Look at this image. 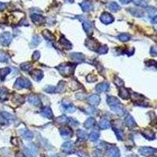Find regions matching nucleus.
Here are the masks:
<instances>
[{
  "mask_svg": "<svg viewBox=\"0 0 157 157\" xmlns=\"http://www.w3.org/2000/svg\"><path fill=\"white\" fill-rule=\"evenodd\" d=\"M88 103L92 106H98L100 104L101 98L97 94H92L87 98Z\"/></svg>",
  "mask_w": 157,
  "mask_h": 157,
  "instance_id": "12",
  "label": "nucleus"
},
{
  "mask_svg": "<svg viewBox=\"0 0 157 157\" xmlns=\"http://www.w3.org/2000/svg\"><path fill=\"white\" fill-rule=\"evenodd\" d=\"M43 37L46 39V40L48 41H54V36L51 32H50L49 31L45 30L43 32Z\"/></svg>",
  "mask_w": 157,
  "mask_h": 157,
  "instance_id": "37",
  "label": "nucleus"
},
{
  "mask_svg": "<svg viewBox=\"0 0 157 157\" xmlns=\"http://www.w3.org/2000/svg\"><path fill=\"white\" fill-rule=\"evenodd\" d=\"M130 38H131V36H130L129 34H126V33L120 34V35L118 36V39H119L120 41H122V42H127V41L130 40Z\"/></svg>",
  "mask_w": 157,
  "mask_h": 157,
  "instance_id": "41",
  "label": "nucleus"
},
{
  "mask_svg": "<svg viewBox=\"0 0 157 157\" xmlns=\"http://www.w3.org/2000/svg\"><path fill=\"white\" fill-rule=\"evenodd\" d=\"M101 21L102 22L103 24L105 25H108V24H111L114 21L113 17L112 16L111 14H109L108 13H104L101 14V16L100 17Z\"/></svg>",
  "mask_w": 157,
  "mask_h": 157,
  "instance_id": "11",
  "label": "nucleus"
},
{
  "mask_svg": "<svg viewBox=\"0 0 157 157\" xmlns=\"http://www.w3.org/2000/svg\"><path fill=\"white\" fill-rule=\"evenodd\" d=\"M21 135L23 138L26 139V140H32L33 138V134L28 130H21Z\"/></svg>",
  "mask_w": 157,
  "mask_h": 157,
  "instance_id": "27",
  "label": "nucleus"
},
{
  "mask_svg": "<svg viewBox=\"0 0 157 157\" xmlns=\"http://www.w3.org/2000/svg\"><path fill=\"white\" fill-rule=\"evenodd\" d=\"M28 102H29L32 105L34 106H38L41 104L40 99H39L37 96H35V95H31V96H29V98H28Z\"/></svg>",
  "mask_w": 157,
  "mask_h": 157,
  "instance_id": "21",
  "label": "nucleus"
},
{
  "mask_svg": "<svg viewBox=\"0 0 157 157\" xmlns=\"http://www.w3.org/2000/svg\"><path fill=\"white\" fill-rule=\"evenodd\" d=\"M111 127L110 123L107 119H102L100 123H99V127L101 130H105V129H108V128Z\"/></svg>",
  "mask_w": 157,
  "mask_h": 157,
  "instance_id": "32",
  "label": "nucleus"
},
{
  "mask_svg": "<svg viewBox=\"0 0 157 157\" xmlns=\"http://www.w3.org/2000/svg\"><path fill=\"white\" fill-rule=\"evenodd\" d=\"M106 101L108 103V106L110 107L111 110L114 112H116L118 115L122 116L125 113V109L121 105H120V101H119L115 97H112V96H108L107 97Z\"/></svg>",
  "mask_w": 157,
  "mask_h": 157,
  "instance_id": "1",
  "label": "nucleus"
},
{
  "mask_svg": "<svg viewBox=\"0 0 157 157\" xmlns=\"http://www.w3.org/2000/svg\"><path fill=\"white\" fill-rule=\"evenodd\" d=\"M40 43L41 39L39 38V36H38V35H34L32 39V42H31V43H30V46L33 48V47H35V46H38Z\"/></svg>",
  "mask_w": 157,
  "mask_h": 157,
  "instance_id": "35",
  "label": "nucleus"
},
{
  "mask_svg": "<svg viewBox=\"0 0 157 157\" xmlns=\"http://www.w3.org/2000/svg\"><path fill=\"white\" fill-rule=\"evenodd\" d=\"M57 70L64 76H72L76 69V65L72 63H64L57 67Z\"/></svg>",
  "mask_w": 157,
  "mask_h": 157,
  "instance_id": "2",
  "label": "nucleus"
},
{
  "mask_svg": "<svg viewBox=\"0 0 157 157\" xmlns=\"http://www.w3.org/2000/svg\"><path fill=\"white\" fill-rule=\"evenodd\" d=\"M94 157H103V154H102V152H100V151H97V152H94Z\"/></svg>",
  "mask_w": 157,
  "mask_h": 157,
  "instance_id": "52",
  "label": "nucleus"
},
{
  "mask_svg": "<svg viewBox=\"0 0 157 157\" xmlns=\"http://www.w3.org/2000/svg\"><path fill=\"white\" fill-rule=\"evenodd\" d=\"M41 115L45 118H47V119H53V117H54V114L52 112L51 108L50 107H45V108H43L41 110Z\"/></svg>",
  "mask_w": 157,
  "mask_h": 157,
  "instance_id": "15",
  "label": "nucleus"
},
{
  "mask_svg": "<svg viewBox=\"0 0 157 157\" xmlns=\"http://www.w3.org/2000/svg\"><path fill=\"white\" fill-rule=\"evenodd\" d=\"M72 120V119H71V118H68L65 116H61L56 119V122L59 124H66V123H69Z\"/></svg>",
  "mask_w": 157,
  "mask_h": 157,
  "instance_id": "22",
  "label": "nucleus"
},
{
  "mask_svg": "<svg viewBox=\"0 0 157 157\" xmlns=\"http://www.w3.org/2000/svg\"><path fill=\"white\" fill-rule=\"evenodd\" d=\"M80 21L82 22L83 24V27L84 28V31L87 32V34H88L89 35H92V25H91V23L87 19L85 18L83 16H77L76 17Z\"/></svg>",
  "mask_w": 157,
  "mask_h": 157,
  "instance_id": "4",
  "label": "nucleus"
},
{
  "mask_svg": "<svg viewBox=\"0 0 157 157\" xmlns=\"http://www.w3.org/2000/svg\"><path fill=\"white\" fill-rule=\"evenodd\" d=\"M127 157H138V156H135V155H130V156H127Z\"/></svg>",
  "mask_w": 157,
  "mask_h": 157,
  "instance_id": "55",
  "label": "nucleus"
},
{
  "mask_svg": "<svg viewBox=\"0 0 157 157\" xmlns=\"http://www.w3.org/2000/svg\"><path fill=\"white\" fill-rule=\"evenodd\" d=\"M108 48L107 46H100L99 48L98 49V50H97V52L100 54H105L108 52Z\"/></svg>",
  "mask_w": 157,
  "mask_h": 157,
  "instance_id": "43",
  "label": "nucleus"
},
{
  "mask_svg": "<svg viewBox=\"0 0 157 157\" xmlns=\"http://www.w3.org/2000/svg\"><path fill=\"white\" fill-rule=\"evenodd\" d=\"M46 92L47 93H50V94H53V93H55V87H53V86H48L46 87Z\"/></svg>",
  "mask_w": 157,
  "mask_h": 157,
  "instance_id": "48",
  "label": "nucleus"
},
{
  "mask_svg": "<svg viewBox=\"0 0 157 157\" xmlns=\"http://www.w3.org/2000/svg\"><path fill=\"white\" fill-rule=\"evenodd\" d=\"M129 12L132 14L133 16L134 17H141L144 16V12L142 10H138V9L135 8H130L129 9Z\"/></svg>",
  "mask_w": 157,
  "mask_h": 157,
  "instance_id": "25",
  "label": "nucleus"
},
{
  "mask_svg": "<svg viewBox=\"0 0 157 157\" xmlns=\"http://www.w3.org/2000/svg\"><path fill=\"white\" fill-rule=\"evenodd\" d=\"M71 57L72 59L74 60L76 63H81L84 61V57L83 54H80V53H73L71 54Z\"/></svg>",
  "mask_w": 157,
  "mask_h": 157,
  "instance_id": "20",
  "label": "nucleus"
},
{
  "mask_svg": "<svg viewBox=\"0 0 157 157\" xmlns=\"http://www.w3.org/2000/svg\"><path fill=\"white\" fill-rule=\"evenodd\" d=\"M77 137L80 141H85V140H87V133L83 131V130H78L77 131Z\"/></svg>",
  "mask_w": 157,
  "mask_h": 157,
  "instance_id": "38",
  "label": "nucleus"
},
{
  "mask_svg": "<svg viewBox=\"0 0 157 157\" xmlns=\"http://www.w3.org/2000/svg\"><path fill=\"white\" fill-rule=\"evenodd\" d=\"M148 13L150 16V18H152L153 17H156V10L155 7H149L148 8Z\"/></svg>",
  "mask_w": 157,
  "mask_h": 157,
  "instance_id": "44",
  "label": "nucleus"
},
{
  "mask_svg": "<svg viewBox=\"0 0 157 157\" xmlns=\"http://www.w3.org/2000/svg\"><path fill=\"white\" fill-rule=\"evenodd\" d=\"M109 83H101L97 85L96 87V90L98 93H103L105 91H108L109 90Z\"/></svg>",
  "mask_w": 157,
  "mask_h": 157,
  "instance_id": "18",
  "label": "nucleus"
},
{
  "mask_svg": "<svg viewBox=\"0 0 157 157\" xmlns=\"http://www.w3.org/2000/svg\"><path fill=\"white\" fill-rule=\"evenodd\" d=\"M40 57V53L39 51H35L34 54H32V59L33 61H38Z\"/></svg>",
  "mask_w": 157,
  "mask_h": 157,
  "instance_id": "47",
  "label": "nucleus"
},
{
  "mask_svg": "<svg viewBox=\"0 0 157 157\" xmlns=\"http://www.w3.org/2000/svg\"><path fill=\"white\" fill-rule=\"evenodd\" d=\"M1 114V116L6 119V120H13L14 119V116L13 115H11L9 112H0Z\"/></svg>",
  "mask_w": 157,
  "mask_h": 157,
  "instance_id": "42",
  "label": "nucleus"
},
{
  "mask_svg": "<svg viewBox=\"0 0 157 157\" xmlns=\"http://www.w3.org/2000/svg\"><path fill=\"white\" fill-rule=\"evenodd\" d=\"M120 2L122 3H123V4H126V3H130V2H131L132 0H119Z\"/></svg>",
  "mask_w": 157,
  "mask_h": 157,
  "instance_id": "54",
  "label": "nucleus"
},
{
  "mask_svg": "<svg viewBox=\"0 0 157 157\" xmlns=\"http://www.w3.org/2000/svg\"><path fill=\"white\" fill-rule=\"evenodd\" d=\"M150 54H152V56H156L157 50L156 46H152V48H151V50H150Z\"/></svg>",
  "mask_w": 157,
  "mask_h": 157,
  "instance_id": "50",
  "label": "nucleus"
},
{
  "mask_svg": "<svg viewBox=\"0 0 157 157\" xmlns=\"http://www.w3.org/2000/svg\"><path fill=\"white\" fill-rule=\"evenodd\" d=\"M31 19L35 25H42L45 22V18L43 17L38 14H32L31 15Z\"/></svg>",
  "mask_w": 157,
  "mask_h": 157,
  "instance_id": "13",
  "label": "nucleus"
},
{
  "mask_svg": "<svg viewBox=\"0 0 157 157\" xmlns=\"http://www.w3.org/2000/svg\"><path fill=\"white\" fill-rule=\"evenodd\" d=\"M14 87L17 90L23 89V88L29 89V88L32 87V83H31V82L28 78H24V77H20L15 82Z\"/></svg>",
  "mask_w": 157,
  "mask_h": 157,
  "instance_id": "3",
  "label": "nucleus"
},
{
  "mask_svg": "<svg viewBox=\"0 0 157 157\" xmlns=\"http://www.w3.org/2000/svg\"><path fill=\"white\" fill-rule=\"evenodd\" d=\"M87 81L90 82V83H94V82L97 81V77L93 75H90V76H87Z\"/></svg>",
  "mask_w": 157,
  "mask_h": 157,
  "instance_id": "49",
  "label": "nucleus"
},
{
  "mask_svg": "<svg viewBox=\"0 0 157 157\" xmlns=\"http://www.w3.org/2000/svg\"><path fill=\"white\" fill-rule=\"evenodd\" d=\"M86 46L91 50L96 51L98 50V49L100 46V44L98 43V41L94 39H89L86 41Z\"/></svg>",
  "mask_w": 157,
  "mask_h": 157,
  "instance_id": "7",
  "label": "nucleus"
},
{
  "mask_svg": "<svg viewBox=\"0 0 157 157\" xmlns=\"http://www.w3.org/2000/svg\"><path fill=\"white\" fill-rule=\"evenodd\" d=\"M107 6H108V8L111 11H112V12H117V11H119V10H120V6H119L116 3H115V2L108 3Z\"/></svg>",
  "mask_w": 157,
  "mask_h": 157,
  "instance_id": "34",
  "label": "nucleus"
},
{
  "mask_svg": "<svg viewBox=\"0 0 157 157\" xmlns=\"http://www.w3.org/2000/svg\"><path fill=\"white\" fill-rule=\"evenodd\" d=\"M30 76H32V78L35 81H40L41 79L43 78L44 75L43 71L39 69H34L30 72Z\"/></svg>",
  "mask_w": 157,
  "mask_h": 157,
  "instance_id": "10",
  "label": "nucleus"
},
{
  "mask_svg": "<svg viewBox=\"0 0 157 157\" xmlns=\"http://www.w3.org/2000/svg\"><path fill=\"white\" fill-rule=\"evenodd\" d=\"M119 96L123 99H127L130 97V94H129V91L127 90L124 88L123 87H120L119 92Z\"/></svg>",
  "mask_w": 157,
  "mask_h": 157,
  "instance_id": "23",
  "label": "nucleus"
},
{
  "mask_svg": "<svg viewBox=\"0 0 157 157\" xmlns=\"http://www.w3.org/2000/svg\"><path fill=\"white\" fill-rule=\"evenodd\" d=\"M133 2L135 5L143 7V8H146L148 6V2L146 0H133Z\"/></svg>",
  "mask_w": 157,
  "mask_h": 157,
  "instance_id": "36",
  "label": "nucleus"
},
{
  "mask_svg": "<svg viewBox=\"0 0 157 157\" xmlns=\"http://www.w3.org/2000/svg\"><path fill=\"white\" fill-rule=\"evenodd\" d=\"M149 157H156V156H152H152H150Z\"/></svg>",
  "mask_w": 157,
  "mask_h": 157,
  "instance_id": "57",
  "label": "nucleus"
},
{
  "mask_svg": "<svg viewBox=\"0 0 157 157\" xmlns=\"http://www.w3.org/2000/svg\"><path fill=\"white\" fill-rule=\"evenodd\" d=\"M9 97V92L8 90L4 88L0 89V101H3L7 100Z\"/></svg>",
  "mask_w": 157,
  "mask_h": 157,
  "instance_id": "29",
  "label": "nucleus"
},
{
  "mask_svg": "<svg viewBox=\"0 0 157 157\" xmlns=\"http://www.w3.org/2000/svg\"><path fill=\"white\" fill-rule=\"evenodd\" d=\"M61 108L65 112H74L76 111V108H75V106L72 105V103H69L68 101H63L62 105H61Z\"/></svg>",
  "mask_w": 157,
  "mask_h": 157,
  "instance_id": "14",
  "label": "nucleus"
},
{
  "mask_svg": "<svg viewBox=\"0 0 157 157\" xmlns=\"http://www.w3.org/2000/svg\"><path fill=\"white\" fill-rule=\"evenodd\" d=\"M61 150L67 154H72L75 152L73 143L72 141H66L61 145Z\"/></svg>",
  "mask_w": 157,
  "mask_h": 157,
  "instance_id": "6",
  "label": "nucleus"
},
{
  "mask_svg": "<svg viewBox=\"0 0 157 157\" xmlns=\"http://www.w3.org/2000/svg\"><path fill=\"white\" fill-rule=\"evenodd\" d=\"M95 125V119L93 117H90L86 120V122L84 123V127L87 129L92 128Z\"/></svg>",
  "mask_w": 157,
  "mask_h": 157,
  "instance_id": "26",
  "label": "nucleus"
},
{
  "mask_svg": "<svg viewBox=\"0 0 157 157\" xmlns=\"http://www.w3.org/2000/svg\"><path fill=\"white\" fill-rule=\"evenodd\" d=\"M113 130L115 131V134L117 137V139L119 140V141H123V138H124V134L123 132V130L120 129V128L116 127H113Z\"/></svg>",
  "mask_w": 157,
  "mask_h": 157,
  "instance_id": "24",
  "label": "nucleus"
},
{
  "mask_svg": "<svg viewBox=\"0 0 157 157\" xmlns=\"http://www.w3.org/2000/svg\"><path fill=\"white\" fill-rule=\"evenodd\" d=\"M65 83L64 81L59 82V83L57 84V86L55 87V93H62L65 90Z\"/></svg>",
  "mask_w": 157,
  "mask_h": 157,
  "instance_id": "28",
  "label": "nucleus"
},
{
  "mask_svg": "<svg viewBox=\"0 0 157 157\" xmlns=\"http://www.w3.org/2000/svg\"><path fill=\"white\" fill-rule=\"evenodd\" d=\"M31 67H32V64L30 62H25L21 65V68L23 71H28Z\"/></svg>",
  "mask_w": 157,
  "mask_h": 157,
  "instance_id": "45",
  "label": "nucleus"
},
{
  "mask_svg": "<svg viewBox=\"0 0 157 157\" xmlns=\"http://www.w3.org/2000/svg\"><path fill=\"white\" fill-rule=\"evenodd\" d=\"M60 134L62 138L67 139V138H70L71 137H72L73 131L69 127H64L60 129Z\"/></svg>",
  "mask_w": 157,
  "mask_h": 157,
  "instance_id": "9",
  "label": "nucleus"
},
{
  "mask_svg": "<svg viewBox=\"0 0 157 157\" xmlns=\"http://www.w3.org/2000/svg\"><path fill=\"white\" fill-rule=\"evenodd\" d=\"M12 41V35L10 32H3L0 35V44L3 46H9Z\"/></svg>",
  "mask_w": 157,
  "mask_h": 157,
  "instance_id": "5",
  "label": "nucleus"
},
{
  "mask_svg": "<svg viewBox=\"0 0 157 157\" xmlns=\"http://www.w3.org/2000/svg\"><path fill=\"white\" fill-rule=\"evenodd\" d=\"M9 60V56L3 50H0V62H7Z\"/></svg>",
  "mask_w": 157,
  "mask_h": 157,
  "instance_id": "40",
  "label": "nucleus"
},
{
  "mask_svg": "<svg viewBox=\"0 0 157 157\" xmlns=\"http://www.w3.org/2000/svg\"><path fill=\"white\" fill-rule=\"evenodd\" d=\"M108 153L110 157H120V151L117 147H110L108 149Z\"/></svg>",
  "mask_w": 157,
  "mask_h": 157,
  "instance_id": "17",
  "label": "nucleus"
},
{
  "mask_svg": "<svg viewBox=\"0 0 157 157\" xmlns=\"http://www.w3.org/2000/svg\"><path fill=\"white\" fill-rule=\"evenodd\" d=\"M6 7V5L3 3H0V10H3Z\"/></svg>",
  "mask_w": 157,
  "mask_h": 157,
  "instance_id": "53",
  "label": "nucleus"
},
{
  "mask_svg": "<svg viewBox=\"0 0 157 157\" xmlns=\"http://www.w3.org/2000/svg\"><path fill=\"white\" fill-rule=\"evenodd\" d=\"M60 43H61L63 46H64V48L67 50L72 49V44L68 40H67L65 37H62V38L60 39Z\"/></svg>",
  "mask_w": 157,
  "mask_h": 157,
  "instance_id": "33",
  "label": "nucleus"
},
{
  "mask_svg": "<svg viewBox=\"0 0 157 157\" xmlns=\"http://www.w3.org/2000/svg\"><path fill=\"white\" fill-rule=\"evenodd\" d=\"M52 157H61V156H58V155H56V156H52Z\"/></svg>",
  "mask_w": 157,
  "mask_h": 157,
  "instance_id": "56",
  "label": "nucleus"
},
{
  "mask_svg": "<svg viewBox=\"0 0 157 157\" xmlns=\"http://www.w3.org/2000/svg\"><path fill=\"white\" fill-rule=\"evenodd\" d=\"M77 155H78L79 157H90L87 153H85L83 152H81V151H78L77 152Z\"/></svg>",
  "mask_w": 157,
  "mask_h": 157,
  "instance_id": "51",
  "label": "nucleus"
},
{
  "mask_svg": "<svg viewBox=\"0 0 157 157\" xmlns=\"http://www.w3.org/2000/svg\"><path fill=\"white\" fill-rule=\"evenodd\" d=\"M81 6L82 9L84 12H88V11H90L93 8V5L89 2H83L80 4Z\"/></svg>",
  "mask_w": 157,
  "mask_h": 157,
  "instance_id": "31",
  "label": "nucleus"
},
{
  "mask_svg": "<svg viewBox=\"0 0 157 157\" xmlns=\"http://www.w3.org/2000/svg\"><path fill=\"white\" fill-rule=\"evenodd\" d=\"M10 72V68H3L0 69V78L2 80H4L7 75Z\"/></svg>",
  "mask_w": 157,
  "mask_h": 157,
  "instance_id": "30",
  "label": "nucleus"
},
{
  "mask_svg": "<svg viewBox=\"0 0 157 157\" xmlns=\"http://www.w3.org/2000/svg\"><path fill=\"white\" fill-rule=\"evenodd\" d=\"M139 153L143 156H152L156 152V149L152 147H141L138 150Z\"/></svg>",
  "mask_w": 157,
  "mask_h": 157,
  "instance_id": "8",
  "label": "nucleus"
},
{
  "mask_svg": "<svg viewBox=\"0 0 157 157\" xmlns=\"http://www.w3.org/2000/svg\"><path fill=\"white\" fill-rule=\"evenodd\" d=\"M124 122H125V124L127 125L128 127H130V128L134 127H136V125H137V123H136V122L134 121V118H133L130 115H127V116L125 117Z\"/></svg>",
  "mask_w": 157,
  "mask_h": 157,
  "instance_id": "19",
  "label": "nucleus"
},
{
  "mask_svg": "<svg viewBox=\"0 0 157 157\" xmlns=\"http://www.w3.org/2000/svg\"><path fill=\"white\" fill-rule=\"evenodd\" d=\"M114 83H115V84H116V86H118V87H123V85H124V82L123 81L121 78H119V77H116V78H115Z\"/></svg>",
  "mask_w": 157,
  "mask_h": 157,
  "instance_id": "46",
  "label": "nucleus"
},
{
  "mask_svg": "<svg viewBox=\"0 0 157 157\" xmlns=\"http://www.w3.org/2000/svg\"><path fill=\"white\" fill-rule=\"evenodd\" d=\"M99 136H100V134H99V133L98 131H92L90 134L89 139L90 141H96L99 138Z\"/></svg>",
  "mask_w": 157,
  "mask_h": 157,
  "instance_id": "39",
  "label": "nucleus"
},
{
  "mask_svg": "<svg viewBox=\"0 0 157 157\" xmlns=\"http://www.w3.org/2000/svg\"><path fill=\"white\" fill-rule=\"evenodd\" d=\"M141 134H142L144 138H145L149 141L154 140L156 138V134L151 130H145L143 131H141Z\"/></svg>",
  "mask_w": 157,
  "mask_h": 157,
  "instance_id": "16",
  "label": "nucleus"
}]
</instances>
